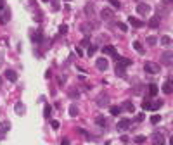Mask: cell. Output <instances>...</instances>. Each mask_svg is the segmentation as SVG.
Wrapping results in <instances>:
<instances>
[{
	"mask_svg": "<svg viewBox=\"0 0 173 145\" xmlns=\"http://www.w3.org/2000/svg\"><path fill=\"white\" fill-rule=\"evenodd\" d=\"M161 62H163L165 66H171V62H173V50H165V52L161 54Z\"/></svg>",
	"mask_w": 173,
	"mask_h": 145,
	"instance_id": "cell-1",
	"label": "cell"
},
{
	"mask_svg": "<svg viewBox=\"0 0 173 145\" xmlns=\"http://www.w3.org/2000/svg\"><path fill=\"white\" fill-rule=\"evenodd\" d=\"M145 73H149V74H158L159 73V64H156V62H145Z\"/></svg>",
	"mask_w": 173,
	"mask_h": 145,
	"instance_id": "cell-2",
	"label": "cell"
},
{
	"mask_svg": "<svg viewBox=\"0 0 173 145\" xmlns=\"http://www.w3.org/2000/svg\"><path fill=\"white\" fill-rule=\"evenodd\" d=\"M97 105H99V107H106V105H107V104H109V95H107V93H106V92H102V93H100V95L97 97Z\"/></svg>",
	"mask_w": 173,
	"mask_h": 145,
	"instance_id": "cell-3",
	"label": "cell"
},
{
	"mask_svg": "<svg viewBox=\"0 0 173 145\" xmlns=\"http://www.w3.org/2000/svg\"><path fill=\"white\" fill-rule=\"evenodd\" d=\"M95 66L99 71H106V69L109 68V61L106 59V57H100V59H97L95 61Z\"/></svg>",
	"mask_w": 173,
	"mask_h": 145,
	"instance_id": "cell-4",
	"label": "cell"
},
{
	"mask_svg": "<svg viewBox=\"0 0 173 145\" xmlns=\"http://www.w3.org/2000/svg\"><path fill=\"white\" fill-rule=\"evenodd\" d=\"M100 17H102L104 21H113V19H114V12L111 11L109 7H104L102 12H100Z\"/></svg>",
	"mask_w": 173,
	"mask_h": 145,
	"instance_id": "cell-5",
	"label": "cell"
},
{
	"mask_svg": "<svg viewBox=\"0 0 173 145\" xmlns=\"http://www.w3.org/2000/svg\"><path fill=\"white\" fill-rule=\"evenodd\" d=\"M151 140H152V145H165V137L161 135V133H152V137H151Z\"/></svg>",
	"mask_w": 173,
	"mask_h": 145,
	"instance_id": "cell-6",
	"label": "cell"
},
{
	"mask_svg": "<svg viewBox=\"0 0 173 145\" xmlns=\"http://www.w3.org/2000/svg\"><path fill=\"white\" fill-rule=\"evenodd\" d=\"M130 126H131V121H130V119H121V121H118L116 130H118V131H125V130H128Z\"/></svg>",
	"mask_w": 173,
	"mask_h": 145,
	"instance_id": "cell-7",
	"label": "cell"
},
{
	"mask_svg": "<svg viewBox=\"0 0 173 145\" xmlns=\"http://www.w3.org/2000/svg\"><path fill=\"white\" fill-rule=\"evenodd\" d=\"M137 12L140 14V16H147V14L151 12V5H147V4H138Z\"/></svg>",
	"mask_w": 173,
	"mask_h": 145,
	"instance_id": "cell-8",
	"label": "cell"
},
{
	"mask_svg": "<svg viewBox=\"0 0 173 145\" xmlns=\"http://www.w3.org/2000/svg\"><path fill=\"white\" fill-rule=\"evenodd\" d=\"M116 66H119V68H126V66H130L131 64V61L130 59H126V57H119V55H118L116 57Z\"/></svg>",
	"mask_w": 173,
	"mask_h": 145,
	"instance_id": "cell-9",
	"label": "cell"
},
{
	"mask_svg": "<svg viewBox=\"0 0 173 145\" xmlns=\"http://www.w3.org/2000/svg\"><path fill=\"white\" fill-rule=\"evenodd\" d=\"M4 76H5L9 81H12V83L16 81V80H17V73H16V71H12V69H5Z\"/></svg>",
	"mask_w": 173,
	"mask_h": 145,
	"instance_id": "cell-10",
	"label": "cell"
},
{
	"mask_svg": "<svg viewBox=\"0 0 173 145\" xmlns=\"http://www.w3.org/2000/svg\"><path fill=\"white\" fill-rule=\"evenodd\" d=\"M102 52H104V54H107V55H113L114 59L118 57V54H116V48L113 47V45H106V47L102 48Z\"/></svg>",
	"mask_w": 173,
	"mask_h": 145,
	"instance_id": "cell-11",
	"label": "cell"
},
{
	"mask_svg": "<svg viewBox=\"0 0 173 145\" xmlns=\"http://www.w3.org/2000/svg\"><path fill=\"white\" fill-rule=\"evenodd\" d=\"M9 17H11V12H9V9L5 7V9L0 12V23H2V24H5L7 21H9Z\"/></svg>",
	"mask_w": 173,
	"mask_h": 145,
	"instance_id": "cell-12",
	"label": "cell"
},
{
	"mask_svg": "<svg viewBox=\"0 0 173 145\" xmlns=\"http://www.w3.org/2000/svg\"><path fill=\"white\" fill-rule=\"evenodd\" d=\"M159 24H161V16H154V17H152L151 21H149V26L151 28H159Z\"/></svg>",
	"mask_w": 173,
	"mask_h": 145,
	"instance_id": "cell-13",
	"label": "cell"
},
{
	"mask_svg": "<svg viewBox=\"0 0 173 145\" xmlns=\"http://www.w3.org/2000/svg\"><path fill=\"white\" fill-rule=\"evenodd\" d=\"M9 130H11V123H9V121H2V123H0V135L7 133Z\"/></svg>",
	"mask_w": 173,
	"mask_h": 145,
	"instance_id": "cell-14",
	"label": "cell"
},
{
	"mask_svg": "<svg viewBox=\"0 0 173 145\" xmlns=\"http://www.w3.org/2000/svg\"><path fill=\"white\" fill-rule=\"evenodd\" d=\"M128 23H130L131 26H135V28H142V26H144V23H142V21H138L137 17H131V16L128 17Z\"/></svg>",
	"mask_w": 173,
	"mask_h": 145,
	"instance_id": "cell-15",
	"label": "cell"
},
{
	"mask_svg": "<svg viewBox=\"0 0 173 145\" xmlns=\"http://www.w3.org/2000/svg\"><path fill=\"white\" fill-rule=\"evenodd\" d=\"M163 100H152L151 102V109L149 110H158V109H161V105H163Z\"/></svg>",
	"mask_w": 173,
	"mask_h": 145,
	"instance_id": "cell-16",
	"label": "cell"
},
{
	"mask_svg": "<svg viewBox=\"0 0 173 145\" xmlns=\"http://www.w3.org/2000/svg\"><path fill=\"white\" fill-rule=\"evenodd\" d=\"M95 123L99 124V126L106 128V126H107V119H106L104 116H97V117H95Z\"/></svg>",
	"mask_w": 173,
	"mask_h": 145,
	"instance_id": "cell-17",
	"label": "cell"
},
{
	"mask_svg": "<svg viewBox=\"0 0 173 145\" xmlns=\"http://www.w3.org/2000/svg\"><path fill=\"white\" fill-rule=\"evenodd\" d=\"M163 92H165L166 95H168V93H171V92H173V85H171V81H165V85H163Z\"/></svg>",
	"mask_w": 173,
	"mask_h": 145,
	"instance_id": "cell-18",
	"label": "cell"
},
{
	"mask_svg": "<svg viewBox=\"0 0 173 145\" xmlns=\"http://www.w3.org/2000/svg\"><path fill=\"white\" fill-rule=\"evenodd\" d=\"M121 110H128V112H133V104H131L130 100L123 102V107H121Z\"/></svg>",
	"mask_w": 173,
	"mask_h": 145,
	"instance_id": "cell-19",
	"label": "cell"
},
{
	"mask_svg": "<svg viewBox=\"0 0 173 145\" xmlns=\"http://www.w3.org/2000/svg\"><path fill=\"white\" fill-rule=\"evenodd\" d=\"M133 48L137 50L138 54H144V47H142V43H140V41H133Z\"/></svg>",
	"mask_w": 173,
	"mask_h": 145,
	"instance_id": "cell-20",
	"label": "cell"
},
{
	"mask_svg": "<svg viewBox=\"0 0 173 145\" xmlns=\"http://www.w3.org/2000/svg\"><path fill=\"white\" fill-rule=\"evenodd\" d=\"M159 43H161V45H165V47H168V45L171 43V38H170V36H161Z\"/></svg>",
	"mask_w": 173,
	"mask_h": 145,
	"instance_id": "cell-21",
	"label": "cell"
},
{
	"mask_svg": "<svg viewBox=\"0 0 173 145\" xmlns=\"http://www.w3.org/2000/svg\"><path fill=\"white\" fill-rule=\"evenodd\" d=\"M156 93H158V85H154V83H151V85H149V95H156Z\"/></svg>",
	"mask_w": 173,
	"mask_h": 145,
	"instance_id": "cell-22",
	"label": "cell"
},
{
	"mask_svg": "<svg viewBox=\"0 0 173 145\" xmlns=\"http://www.w3.org/2000/svg\"><path fill=\"white\" fill-rule=\"evenodd\" d=\"M69 116H71V117H76V116H78V107H76L75 104L69 107Z\"/></svg>",
	"mask_w": 173,
	"mask_h": 145,
	"instance_id": "cell-23",
	"label": "cell"
},
{
	"mask_svg": "<svg viewBox=\"0 0 173 145\" xmlns=\"http://www.w3.org/2000/svg\"><path fill=\"white\" fill-rule=\"evenodd\" d=\"M42 40H43V35H42V29H38V31L33 35V41H42Z\"/></svg>",
	"mask_w": 173,
	"mask_h": 145,
	"instance_id": "cell-24",
	"label": "cell"
},
{
	"mask_svg": "<svg viewBox=\"0 0 173 145\" xmlns=\"http://www.w3.org/2000/svg\"><path fill=\"white\" fill-rule=\"evenodd\" d=\"M116 76H119V78H125V76H126V73H125V68H119V66H116Z\"/></svg>",
	"mask_w": 173,
	"mask_h": 145,
	"instance_id": "cell-25",
	"label": "cell"
},
{
	"mask_svg": "<svg viewBox=\"0 0 173 145\" xmlns=\"http://www.w3.org/2000/svg\"><path fill=\"white\" fill-rule=\"evenodd\" d=\"M95 52H97V47H95V45H88V47H87V54H88L90 57L95 54Z\"/></svg>",
	"mask_w": 173,
	"mask_h": 145,
	"instance_id": "cell-26",
	"label": "cell"
},
{
	"mask_svg": "<svg viewBox=\"0 0 173 145\" xmlns=\"http://www.w3.org/2000/svg\"><path fill=\"white\" fill-rule=\"evenodd\" d=\"M142 109H144V110L151 109V100H149V98H144V102H142Z\"/></svg>",
	"mask_w": 173,
	"mask_h": 145,
	"instance_id": "cell-27",
	"label": "cell"
},
{
	"mask_svg": "<svg viewBox=\"0 0 173 145\" xmlns=\"http://www.w3.org/2000/svg\"><path fill=\"white\" fill-rule=\"evenodd\" d=\"M16 112H17V114H23V112H24V105H23V102L16 104Z\"/></svg>",
	"mask_w": 173,
	"mask_h": 145,
	"instance_id": "cell-28",
	"label": "cell"
},
{
	"mask_svg": "<svg viewBox=\"0 0 173 145\" xmlns=\"http://www.w3.org/2000/svg\"><path fill=\"white\" fill-rule=\"evenodd\" d=\"M50 112H52V107H50V105H45V109H43V116L47 117H50Z\"/></svg>",
	"mask_w": 173,
	"mask_h": 145,
	"instance_id": "cell-29",
	"label": "cell"
},
{
	"mask_svg": "<svg viewBox=\"0 0 173 145\" xmlns=\"http://www.w3.org/2000/svg\"><path fill=\"white\" fill-rule=\"evenodd\" d=\"M109 4L114 7V9H121V2H119V0H109Z\"/></svg>",
	"mask_w": 173,
	"mask_h": 145,
	"instance_id": "cell-30",
	"label": "cell"
},
{
	"mask_svg": "<svg viewBox=\"0 0 173 145\" xmlns=\"http://www.w3.org/2000/svg\"><path fill=\"white\" fill-rule=\"evenodd\" d=\"M133 142H135V143H144V142H145V137H142V135H137V137L133 138Z\"/></svg>",
	"mask_w": 173,
	"mask_h": 145,
	"instance_id": "cell-31",
	"label": "cell"
},
{
	"mask_svg": "<svg viewBox=\"0 0 173 145\" xmlns=\"http://www.w3.org/2000/svg\"><path fill=\"white\" fill-rule=\"evenodd\" d=\"M119 112H121V107H111V114L113 116H118Z\"/></svg>",
	"mask_w": 173,
	"mask_h": 145,
	"instance_id": "cell-32",
	"label": "cell"
},
{
	"mask_svg": "<svg viewBox=\"0 0 173 145\" xmlns=\"http://www.w3.org/2000/svg\"><path fill=\"white\" fill-rule=\"evenodd\" d=\"M159 119H161V117H159L158 114H154V116L151 117V123H152V124H158V123H159Z\"/></svg>",
	"mask_w": 173,
	"mask_h": 145,
	"instance_id": "cell-33",
	"label": "cell"
},
{
	"mask_svg": "<svg viewBox=\"0 0 173 145\" xmlns=\"http://www.w3.org/2000/svg\"><path fill=\"white\" fill-rule=\"evenodd\" d=\"M85 12L88 14V16H92V14H94V9H92V5H90V4H88L87 7H85Z\"/></svg>",
	"mask_w": 173,
	"mask_h": 145,
	"instance_id": "cell-34",
	"label": "cell"
},
{
	"mask_svg": "<svg viewBox=\"0 0 173 145\" xmlns=\"http://www.w3.org/2000/svg\"><path fill=\"white\" fill-rule=\"evenodd\" d=\"M118 28H119V29H121V31H126V29H128V28H126V24H123V23H118Z\"/></svg>",
	"mask_w": 173,
	"mask_h": 145,
	"instance_id": "cell-35",
	"label": "cell"
},
{
	"mask_svg": "<svg viewBox=\"0 0 173 145\" xmlns=\"http://www.w3.org/2000/svg\"><path fill=\"white\" fill-rule=\"evenodd\" d=\"M147 43H149V45H156V38H154V36H149V38H147Z\"/></svg>",
	"mask_w": 173,
	"mask_h": 145,
	"instance_id": "cell-36",
	"label": "cell"
},
{
	"mask_svg": "<svg viewBox=\"0 0 173 145\" xmlns=\"http://www.w3.org/2000/svg\"><path fill=\"white\" fill-rule=\"evenodd\" d=\"M59 33H61V35H64V33H68V26H64V24H62V26L59 28Z\"/></svg>",
	"mask_w": 173,
	"mask_h": 145,
	"instance_id": "cell-37",
	"label": "cell"
},
{
	"mask_svg": "<svg viewBox=\"0 0 173 145\" xmlns=\"http://www.w3.org/2000/svg\"><path fill=\"white\" fill-rule=\"evenodd\" d=\"M52 9H54V11H59V0H54V2H52Z\"/></svg>",
	"mask_w": 173,
	"mask_h": 145,
	"instance_id": "cell-38",
	"label": "cell"
},
{
	"mask_svg": "<svg viewBox=\"0 0 173 145\" xmlns=\"http://www.w3.org/2000/svg\"><path fill=\"white\" fill-rule=\"evenodd\" d=\"M5 7H7V5H5V0H0V12H2Z\"/></svg>",
	"mask_w": 173,
	"mask_h": 145,
	"instance_id": "cell-39",
	"label": "cell"
},
{
	"mask_svg": "<svg viewBox=\"0 0 173 145\" xmlns=\"http://www.w3.org/2000/svg\"><path fill=\"white\" fill-rule=\"evenodd\" d=\"M82 45H83V47H88V45H90V40H88V38H85V40L82 41Z\"/></svg>",
	"mask_w": 173,
	"mask_h": 145,
	"instance_id": "cell-40",
	"label": "cell"
},
{
	"mask_svg": "<svg viewBox=\"0 0 173 145\" xmlns=\"http://www.w3.org/2000/svg\"><path fill=\"white\" fill-rule=\"evenodd\" d=\"M52 128H54V130H57V128H59V121H52Z\"/></svg>",
	"mask_w": 173,
	"mask_h": 145,
	"instance_id": "cell-41",
	"label": "cell"
},
{
	"mask_svg": "<svg viewBox=\"0 0 173 145\" xmlns=\"http://www.w3.org/2000/svg\"><path fill=\"white\" fill-rule=\"evenodd\" d=\"M121 142H123V143H128V142H130V138L125 137V135H123V137H121Z\"/></svg>",
	"mask_w": 173,
	"mask_h": 145,
	"instance_id": "cell-42",
	"label": "cell"
},
{
	"mask_svg": "<svg viewBox=\"0 0 173 145\" xmlns=\"http://www.w3.org/2000/svg\"><path fill=\"white\" fill-rule=\"evenodd\" d=\"M61 145H69V142H68V138H64V140H62V142H61Z\"/></svg>",
	"mask_w": 173,
	"mask_h": 145,
	"instance_id": "cell-43",
	"label": "cell"
},
{
	"mask_svg": "<svg viewBox=\"0 0 173 145\" xmlns=\"http://www.w3.org/2000/svg\"><path fill=\"white\" fill-rule=\"evenodd\" d=\"M163 4L165 5H171V0H163Z\"/></svg>",
	"mask_w": 173,
	"mask_h": 145,
	"instance_id": "cell-44",
	"label": "cell"
},
{
	"mask_svg": "<svg viewBox=\"0 0 173 145\" xmlns=\"http://www.w3.org/2000/svg\"><path fill=\"white\" fill-rule=\"evenodd\" d=\"M0 61H2V54H0Z\"/></svg>",
	"mask_w": 173,
	"mask_h": 145,
	"instance_id": "cell-45",
	"label": "cell"
},
{
	"mask_svg": "<svg viewBox=\"0 0 173 145\" xmlns=\"http://www.w3.org/2000/svg\"><path fill=\"white\" fill-rule=\"evenodd\" d=\"M0 85H2V78H0Z\"/></svg>",
	"mask_w": 173,
	"mask_h": 145,
	"instance_id": "cell-46",
	"label": "cell"
},
{
	"mask_svg": "<svg viewBox=\"0 0 173 145\" xmlns=\"http://www.w3.org/2000/svg\"><path fill=\"white\" fill-rule=\"evenodd\" d=\"M2 137H4V135H0V138H2Z\"/></svg>",
	"mask_w": 173,
	"mask_h": 145,
	"instance_id": "cell-47",
	"label": "cell"
},
{
	"mask_svg": "<svg viewBox=\"0 0 173 145\" xmlns=\"http://www.w3.org/2000/svg\"><path fill=\"white\" fill-rule=\"evenodd\" d=\"M43 2H48V0H43Z\"/></svg>",
	"mask_w": 173,
	"mask_h": 145,
	"instance_id": "cell-48",
	"label": "cell"
}]
</instances>
